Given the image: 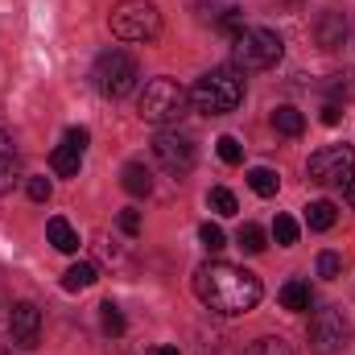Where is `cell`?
Segmentation results:
<instances>
[{
	"label": "cell",
	"mask_w": 355,
	"mask_h": 355,
	"mask_svg": "<svg viewBox=\"0 0 355 355\" xmlns=\"http://www.w3.org/2000/svg\"><path fill=\"white\" fill-rule=\"evenodd\" d=\"M194 293H198V302L211 314L240 318V314L257 310V302H261L265 289H261L257 272H248V268H240V265H227V261H211V265H202L194 272Z\"/></svg>",
	"instance_id": "cell-1"
},
{
	"label": "cell",
	"mask_w": 355,
	"mask_h": 355,
	"mask_svg": "<svg viewBox=\"0 0 355 355\" xmlns=\"http://www.w3.org/2000/svg\"><path fill=\"white\" fill-rule=\"evenodd\" d=\"M190 103L207 116H227L244 103V71L236 67H215L207 71L194 87H190Z\"/></svg>",
	"instance_id": "cell-2"
},
{
	"label": "cell",
	"mask_w": 355,
	"mask_h": 355,
	"mask_svg": "<svg viewBox=\"0 0 355 355\" xmlns=\"http://www.w3.org/2000/svg\"><path fill=\"white\" fill-rule=\"evenodd\" d=\"M186 103H190V91L182 87L178 79H170V75L149 79L145 91L137 95V112L149 124H178L186 116Z\"/></svg>",
	"instance_id": "cell-3"
},
{
	"label": "cell",
	"mask_w": 355,
	"mask_h": 355,
	"mask_svg": "<svg viewBox=\"0 0 355 355\" xmlns=\"http://www.w3.org/2000/svg\"><path fill=\"white\" fill-rule=\"evenodd\" d=\"M285 54V42L272 33V29H261V25H244L236 37H232V62L236 71H268L277 67Z\"/></svg>",
	"instance_id": "cell-4"
},
{
	"label": "cell",
	"mask_w": 355,
	"mask_h": 355,
	"mask_svg": "<svg viewBox=\"0 0 355 355\" xmlns=\"http://www.w3.org/2000/svg\"><path fill=\"white\" fill-rule=\"evenodd\" d=\"M107 21L120 42H157L162 33V12L153 0H120Z\"/></svg>",
	"instance_id": "cell-5"
},
{
	"label": "cell",
	"mask_w": 355,
	"mask_h": 355,
	"mask_svg": "<svg viewBox=\"0 0 355 355\" xmlns=\"http://www.w3.org/2000/svg\"><path fill=\"white\" fill-rule=\"evenodd\" d=\"M95 87L99 95H107V99H124L128 91L137 87V58L128 54V50H103L99 58H95Z\"/></svg>",
	"instance_id": "cell-6"
},
{
	"label": "cell",
	"mask_w": 355,
	"mask_h": 355,
	"mask_svg": "<svg viewBox=\"0 0 355 355\" xmlns=\"http://www.w3.org/2000/svg\"><path fill=\"white\" fill-rule=\"evenodd\" d=\"M347 335H352V327H347V314H343L339 306L318 310V314L310 318V331H306L314 355H339L343 343H347Z\"/></svg>",
	"instance_id": "cell-7"
},
{
	"label": "cell",
	"mask_w": 355,
	"mask_h": 355,
	"mask_svg": "<svg viewBox=\"0 0 355 355\" xmlns=\"http://www.w3.org/2000/svg\"><path fill=\"white\" fill-rule=\"evenodd\" d=\"M306 174H310V182H318V186H339V182H347V178L355 174V149L352 145H322V149L310 157Z\"/></svg>",
	"instance_id": "cell-8"
},
{
	"label": "cell",
	"mask_w": 355,
	"mask_h": 355,
	"mask_svg": "<svg viewBox=\"0 0 355 355\" xmlns=\"http://www.w3.org/2000/svg\"><path fill=\"white\" fill-rule=\"evenodd\" d=\"M153 157H157V166L166 170V174H190L194 170V162H198V149H194V141L186 137V132H157L153 137Z\"/></svg>",
	"instance_id": "cell-9"
},
{
	"label": "cell",
	"mask_w": 355,
	"mask_h": 355,
	"mask_svg": "<svg viewBox=\"0 0 355 355\" xmlns=\"http://www.w3.org/2000/svg\"><path fill=\"white\" fill-rule=\"evenodd\" d=\"M8 331H12V343H17V347L33 352V347L42 343V310H37L33 302H17V306L8 310Z\"/></svg>",
	"instance_id": "cell-10"
},
{
	"label": "cell",
	"mask_w": 355,
	"mask_h": 355,
	"mask_svg": "<svg viewBox=\"0 0 355 355\" xmlns=\"http://www.w3.org/2000/svg\"><path fill=\"white\" fill-rule=\"evenodd\" d=\"M347 33H352V21H347V12H339V8H327V12L314 21V42H318L322 50H339V46L347 42Z\"/></svg>",
	"instance_id": "cell-11"
},
{
	"label": "cell",
	"mask_w": 355,
	"mask_h": 355,
	"mask_svg": "<svg viewBox=\"0 0 355 355\" xmlns=\"http://www.w3.org/2000/svg\"><path fill=\"white\" fill-rule=\"evenodd\" d=\"M17 178H21V157H17L8 132H0V194H8L17 186Z\"/></svg>",
	"instance_id": "cell-12"
},
{
	"label": "cell",
	"mask_w": 355,
	"mask_h": 355,
	"mask_svg": "<svg viewBox=\"0 0 355 355\" xmlns=\"http://www.w3.org/2000/svg\"><path fill=\"white\" fill-rule=\"evenodd\" d=\"M120 186H124L132 198H149V194H153V174H149L141 162H128V166L120 170Z\"/></svg>",
	"instance_id": "cell-13"
},
{
	"label": "cell",
	"mask_w": 355,
	"mask_h": 355,
	"mask_svg": "<svg viewBox=\"0 0 355 355\" xmlns=\"http://www.w3.org/2000/svg\"><path fill=\"white\" fill-rule=\"evenodd\" d=\"M46 236H50V244H54L58 252H79V232H75L62 215H54V219L46 223Z\"/></svg>",
	"instance_id": "cell-14"
},
{
	"label": "cell",
	"mask_w": 355,
	"mask_h": 355,
	"mask_svg": "<svg viewBox=\"0 0 355 355\" xmlns=\"http://www.w3.org/2000/svg\"><path fill=\"white\" fill-rule=\"evenodd\" d=\"M50 166H54V174L58 178H79V166H83V153L75 149V145H58L54 153H50Z\"/></svg>",
	"instance_id": "cell-15"
},
{
	"label": "cell",
	"mask_w": 355,
	"mask_h": 355,
	"mask_svg": "<svg viewBox=\"0 0 355 355\" xmlns=\"http://www.w3.org/2000/svg\"><path fill=\"white\" fill-rule=\"evenodd\" d=\"M99 281V268L91 265V261H79V265H71L62 272V289L67 293H79V289H91Z\"/></svg>",
	"instance_id": "cell-16"
},
{
	"label": "cell",
	"mask_w": 355,
	"mask_h": 355,
	"mask_svg": "<svg viewBox=\"0 0 355 355\" xmlns=\"http://www.w3.org/2000/svg\"><path fill=\"white\" fill-rule=\"evenodd\" d=\"M272 128H277L281 137H302V132H306V116H302L297 107L281 103V107L272 112Z\"/></svg>",
	"instance_id": "cell-17"
},
{
	"label": "cell",
	"mask_w": 355,
	"mask_h": 355,
	"mask_svg": "<svg viewBox=\"0 0 355 355\" xmlns=\"http://www.w3.org/2000/svg\"><path fill=\"white\" fill-rule=\"evenodd\" d=\"M277 297H281V306L293 310V314H306V310H310V285H306V281H285Z\"/></svg>",
	"instance_id": "cell-18"
},
{
	"label": "cell",
	"mask_w": 355,
	"mask_h": 355,
	"mask_svg": "<svg viewBox=\"0 0 355 355\" xmlns=\"http://www.w3.org/2000/svg\"><path fill=\"white\" fill-rule=\"evenodd\" d=\"M306 223H310V232H331L335 227V202H327V198L310 202L306 207Z\"/></svg>",
	"instance_id": "cell-19"
},
{
	"label": "cell",
	"mask_w": 355,
	"mask_h": 355,
	"mask_svg": "<svg viewBox=\"0 0 355 355\" xmlns=\"http://www.w3.org/2000/svg\"><path fill=\"white\" fill-rule=\"evenodd\" d=\"M248 186H252V194L272 198L277 186H281V178H277V170H268V166H257V170H248Z\"/></svg>",
	"instance_id": "cell-20"
},
{
	"label": "cell",
	"mask_w": 355,
	"mask_h": 355,
	"mask_svg": "<svg viewBox=\"0 0 355 355\" xmlns=\"http://www.w3.org/2000/svg\"><path fill=\"white\" fill-rule=\"evenodd\" d=\"M236 244L244 248V252H252V257H261L268 244H265V227H257V223H244L240 232H236Z\"/></svg>",
	"instance_id": "cell-21"
},
{
	"label": "cell",
	"mask_w": 355,
	"mask_h": 355,
	"mask_svg": "<svg viewBox=\"0 0 355 355\" xmlns=\"http://www.w3.org/2000/svg\"><path fill=\"white\" fill-rule=\"evenodd\" d=\"M99 322H103V331H107L112 339H120V335H124V327H128L116 302H103V306H99Z\"/></svg>",
	"instance_id": "cell-22"
},
{
	"label": "cell",
	"mask_w": 355,
	"mask_h": 355,
	"mask_svg": "<svg viewBox=\"0 0 355 355\" xmlns=\"http://www.w3.org/2000/svg\"><path fill=\"white\" fill-rule=\"evenodd\" d=\"M244 355H293V347H289L281 335H265V339H257Z\"/></svg>",
	"instance_id": "cell-23"
},
{
	"label": "cell",
	"mask_w": 355,
	"mask_h": 355,
	"mask_svg": "<svg viewBox=\"0 0 355 355\" xmlns=\"http://www.w3.org/2000/svg\"><path fill=\"white\" fill-rule=\"evenodd\" d=\"M207 202H211V211H215V215H236V211H240V202H236V194H232L227 186H215Z\"/></svg>",
	"instance_id": "cell-24"
},
{
	"label": "cell",
	"mask_w": 355,
	"mask_h": 355,
	"mask_svg": "<svg viewBox=\"0 0 355 355\" xmlns=\"http://www.w3.org/2000/svg\"><path fill=\"white\" fill-rule=\"evenodd\" d=\"M272 240H277L281 248L297 244V223H293V215H277V219H272Z\"/></svg>",
	"instance_id": "cell-25"
},
{
	"label": "cell",
	"mask_w": 355,
	"mask_h": 355,
	"mask_svg": "<svg viewBox=\"0 0 355 355\" xmlns=\"http://www.w3.org/2000/svg\"><path fill=\"white\" fill-rule=\"evenodd\" d=\"M198 240H202V248H207V252L227 248V236H223V227H219V223H202V227H198Z\"/></svg>",
	"instance_id": "cell-26"
},
{
	"label": "cell",
	"mask_w": 355,
	"mask_h": 355,
	"mask_svg": "<svg viewBox=\"0 0 355 355\" xmlns=\"http://www.w3.org/2000/svg\"><path fill=\"white\" fill-rule=\"evenodd\" d=\"M215 145H219V157H223L227 166H240V162H244V145H240L236 137H219Z\"/></svg>",
	"instance_id": "cell-27"
},
{
	"label": "cell",
	"mask_w": 355,
	"mask_h": 355,
	"mask_svg": "<svg viewBox=\"0 0 355 355\" xmlns=\"http://www.w3.org/2000/svg\"><path fill=\"white\" fill-rule=\"evenodd\" d=\"M318 277H327V281L343 277V257L339 252H318Z\"/></svg>",
	"instance_id": "cell-28"
},
{
	"label": "cell",
	"mask_w": 355,
	"mask_h": 355,
	"mask_svg": "<svg viewBox=\"0 0 355 355\" xmlns=\"http://www.w3.org/2000/svg\"><path fill=\"white\" fill-rule=\"evenodd\" d=\"M25 190H29V198H33V202H46V198H50V182H46V178H29V186H25Z\"/></svg>",
	"instance_id": "cell-29"
},
{
	"label": "cell",
	"mask_w": 355,
	"mask_h": 355,
	"mask_svg": "<svg viewBox=\"0 0 355 355\" xmlns=\"http://www.w3.org/2000/svg\"><path fill=\"white\" fill-rule=\"evenodd\" d=\"M120 227H124L128 236H137V232H141V211H137V207H128V211H120Z\"/></svg>",
	"instance_id": "cell-30"
},
{
	"label": "cell",
	"mask_w": 355,
	"mask_h": 355,
	"mask_svg": "<svg viewBox=\"0 0 355 355\" xmlns=\"http://www.w3.org/2000/svg\"><path fill=\"white\" fill-rule=\"evenodd\" d=\"M87 141H91V132H87V128H67V145H75L79 153L87 149Z\"/></svg>",
	"instance_id": "cell-31"
},
{
	"label": "cell",
	"mask_w": 355,
	"mask_h": 355,
	"mask_svg": "<svg viewBox=\"0 0 355 355\" xmlns=\"http://www.w3.org/2000/svg\"><path fill=\"white\" fill-rule=\"evenodd\" d=\"M339 120H343V103H322V124H331V128H335Z\"/></svg>",
	"instance_id": "cell-32"
},
{
	"label": "cell",
	"mask_w": 355,
	"mask_h": 355,
	"mask_svg": "<svg viewBox=\"0 0 355 355\" xmlns=\"http://www.w3.org/2000/svg\"><path fill=\"white\" fill-rule=\"evenodd\" d=\"M343 198H347V202H352V211H355V174L347 178V182H343Z\"/></svg>",
	"instance_id": "cell-33"
},
{
	"label": "cell",
	"mask_w": 355,
	"mask_h": 355,
	"mask_svg": "<svg viewBox=\"0 0 355 355\" xmlns=\"http://www.w3.org/2000/svg\"><path fill=\"white\" fill-rule=\"evenodd\" d=\"M149 355H182V352H178V347H166V343H162V347H153Z\"/></svg>",
	"instance_id": "cell-34"
},
{
	"label": "cell",
	"mask_w": 355,
	"mask_h": 355,
	"mask_svg": "<svg viewBox=\"0 0 355 355\" xmlns=\"http://www.w3.org/2000/svg\"><path fill=\"white\" fill-rule=\"evenodd\" d=\"M0 355H12V352H8V347H4V343H0Z\"/></svg>",
	"instance_id": "cell-35"
}]
</instances>
